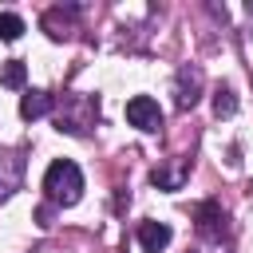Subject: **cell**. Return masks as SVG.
Returning <instances> with one entry per match:
<instances>
[{
	"mask_svg": "<svg viewBox=\"0 0 253 253\" xmlns=\"http://www.w3.org/2000/svg\"><path fill=\"white\" fill-rule=\"evenodd\" d=\"M43 194L51 206H75L83 198V174L71 158H55L43 174Z\"/></svg>",
	"mask_w": 253,
	"mask_h": 253,
	"instance_id": "obj_1",
	"label": "cell"
},
{
	"mask_svg": "<svg viewBox=\"0 0 253 253\" xmlns=\"http://www.w3.org/2000/svg\"><path fill=\"white\" fill-rule=\"evenodd\" d=\"M126 123L138 126V130H146V134H154V130L162 126V107H158L150 95H134V99L126 103Z\"/></svg>",
	"mask_w": 253,
	"mask_h": 253,
	"instance_id": "obj_2",
	"label": "cell"
},
{
	"mask_svg": "<svg viewBox=\"0 0 253 253\" xmlns=\"http://www.w3.org/2000/svg\"><path fill=\"white\" fill-rule=\"evenodd\" d=\"M194 225H198V233L206 237V241H221V233H225V210H221V202H202L198 210H194Z\"/></svg>",
	"mask_w": 253,
	"mask_h": 253,
	"instance_id": "obj_3",
	"label": "cell"
},
{
	"mask_svg": "<svg viewBox=\"0 0 253 253\" xmlns=\"http://www.w3.org/2000/svg\"><path fill=\"white\" fill-rule=\"evenodd\" d=\"M174 95H178V107H182V111H190V107L202 99V67L186 63V67L174 75Z\"/></svg>",
	"mask_w": 253,
	"mask_h": 253,
	"instance_id": "obj_4",
	"label": "cell"
},
{
	"mask_svg": "<svg viewBox=\"0 0 253 253\" xmlns=\"http://www.w3.org/2000/svg\"><path fill=\"white\" fill-rule=\"evenodd\" d=\"M24 178V154L20 150H0V198H8Z\"/></svg>",
	"mask_w": 253,
	"mask_h": 253,
	"instance_id": "obj_5",
	"label": "cell"
},
{
	"mask_svg": "<svg viewBox=\"0 0 253 253\" xmlns=\"http://www.w3.org/2000/svg\"><path fill=\"white\" fill-rule=\"evenodd\" d=\"M170 237H174V233H170L166 221H142V225H138V245H142L146 253H162V249L170 245Z\"/></svg>",
	"mask_w": 253,
	"mask_h": 253,
	"instance_id": "obj_6",
	"label": "cell"
},
{
	"mask_svg": "<svg viewBox=\"0 0 253 253\" xmlns=\"http://www.w3.org/2000/svg\"><path fill=\"white\" fill-rule=\"evenodd\" d=\"M71 16H75V8L67 4V12H63V8L43 12V20H40V24H43V32H47L51 40H67V36H71V28H75V24H71Z\"/></svg>",
	"mask_w": 253,
	"mask_h": 253,
	"instance_id": "obj_7",
	"label": "cell"
},
{
	"mask_svg": "<svg viewBox=\"0 0 253 253\" xmlns=\"http://www.w3.org/2000/svg\"><path fill=\"white\" fill-rule=\"evenodd\" d=\"M186 174H190V162H174V166H154V174H150V182L158 186V190H182V182H186Z\"/></svg>",
	"mask_w": 253,
	"mask_h": 253,
	"instance_id": "obj_8",
	"label": "cell"
},
{
	"mask_svg": "<svg viewBox=\"0 0 253 253\" xmlns=\"http://www.w3.org/2000/svg\"><path fill=\"white\" fill-rule=\"evenodd\" d=\"M51 107H55V99H51L47 91H28V95L20 99V115H24V119H43Z\"/></svg>",
	"mask_w": 253,
	"mask_h": 253,
	"instance_id": "obj_9",
	"label": "cell"
},
{
	"mask_svg": "<svg viewBox=\"0 0 253 253\" xmlns=\"http://www.w3.org/2000/svg\"><path fill=\"white\" fill-rule=\"evenodd\" d=\"M0 83L12 87V91H20V87L28 83V67H24L20 59H4V63H0Z\"/></svg>",
	"mask_w": 253,
	"mask_h": 253,
	"instance_id": "obj_10",
	"label": "cell"
},
{
	"mask_svg": "<svg viewBox=\"0 0 253 253\" xmlns=\"http://www.w3.org/2000/svg\"><path fill=\"white\" fill-rule=\"evenodd\" d=\"M20 32H24V20L16 12H0V40L12 43V40H20Z\"/></svg>",
	"mask_w": 253,
	"mask_h": 253,
	"instance_id": "obj_11",
	"label": "cell"
},
{
	"mask_svg": "<svg viewBox=\"0 0 253 253\" xmlns=\"http://www.w3.org/2000/svg\"><path fill=\"white\" fill-rule=\"evenodd\" d=\"M213 111H217V119H229V115L237 111V99H233L229 87H217V91H213Z\"/></svg>",
	"mask_w": 253,
	"mask_h": 253,
	"instance_id": "obj_12",
	"label": "cell"
},
{
	"mask_svg": "<svg viewBox=\"0 0 253 253\" xmlns=\"http://www.w3.org/2000/svg\"><path fill=\"white\" fill-rule=\"evenodd\" d=\"M51 213H55V210H51V202H47V206H40V210H36V221L47 229V225H51Z\"/></svg>",
	"mask_w": 253,
	"mask_h": 253,
	"instance_id": "obj_13",
	"label": "cell"
},
{
	"mask_svg": "<svg viewBox=\"0 0 253 253\" xmlns=\"http://www.w3.org/2000/svg\"><path fill=\"white\" fill-rule=\"evenodd\" d=\"M245 12H249V16H253V4H245Z\"/></svg>",
	"mask_w": 253,
	"mask_h": 253,
	"instance_id": "obj_14",
	"label": "cell"
}]
</instances>
